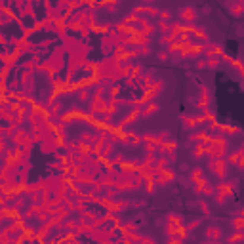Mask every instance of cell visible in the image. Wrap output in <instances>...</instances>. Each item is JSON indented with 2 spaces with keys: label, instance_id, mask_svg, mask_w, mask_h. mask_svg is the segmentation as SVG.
<instances>
[{
  "label": "cell",
  "instance_id": "6da1fadb",
  "mask_svg": "<svg viewBox=\"0 0 244 244\" xmlns=\"http://www.w3.org/2000/svg\"><path fill=\"white\" fill-rule=\"evenodd\" d=\"M197 15H198V12L195 10V8H191V6L181 8V10H179V19H181L183 23H191V21H195Z\"/></svg>",
  "mask_w": 244,
  "mask_h": 244
},
{
  "label": "cell",
  "instance_id": "7a4b0ae2",
  "mask_svg": "<svg viewBox=\"0 0 244 244\" xmlns=\"http://www.w3.org/2000/svg\"><path fill=\"white\" fill-rule=\"evenodd\" d=\"M206 237L208 238H219L221 237V229L218 225H210V227L206 229Z\"/></svg>",
  "mask_w": 244,
  "mask_h": 244
},
{
  "label": "cell",
  "instance_id": "3957f363",
  "mask_svg": "<svg viewBox=\"0 0 244 244\" xmlns=\"http://www.w3.org/2000/svg\"><path fill=\"white\" fill-rule=\"evenodd\" d=\"M200 225V219H195V221H191V223L187 225V231H195V229Z\"/></svg>",
  "mask_w": 244,
  "mask_h": 244
}]
</instances>
